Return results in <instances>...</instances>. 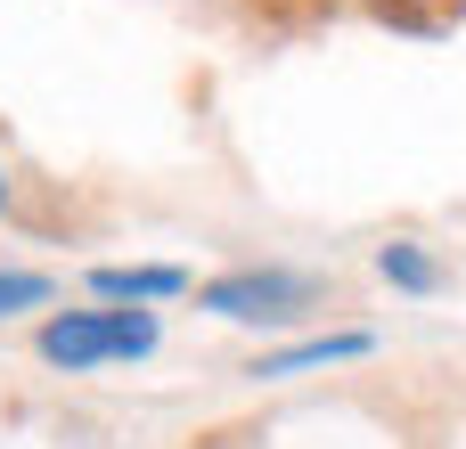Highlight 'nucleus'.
<instances>
[{"instance_id":"nucleus-4","label":"nucleus","mask_w":466,"mask_h":449,"mask_svg":"<svg viewBox=\"0 0 466 449\" xmlns=\"http://www.w3.org/2000/svg\"><path fill=\"white\" fill-rule=\"evenodd\" d=\"M197 294V278L180 262H98L90 270V303H123V311H156V303H180Z\"/></svg>"},{"instance_id":"nucleus-2","label":"nucleus","mask_w":466,"mask_h":449,"mask_svg":"<svg viewBox=\"0 0 466 449\" xmlns=\"http://www.w3.org/2000/svg\"><path fill=\"white\" fill-rule=\"evenodd\" d=\"M319 278L311 270H287V262H246V270H221L197 286V311L229 319V327H262V335H287L319 311Z\"/></svg>"},{"instance_id":"nucleus-3","label":"nucleus","mask_w":466,"mask_h":449,"mask_svg":"<svg viewBox=\"0 0 466 449\" xmlns=\"http://www.w3.org/2000/svg\"><path fill=\"white\" fill-rule=\"evenodd\" d=\"M369 352H377V335H369V327H319V335H295V344H270V352H254V368H246V376H262V384H287V376L352 368V360H369Z\"/></svg>"},{"instance_id":"nucleus-5","label":"nucleus","mask_w":466,"mask_h":449,"mask_svg":"<svg viewBox=\"0 0 466 449\" xmlns=\"http://www.w3.org/2000/svg\"><path fill=\"white\" fill-rule=\"evenodd\" d=\"M377 278H385L393 294H434V286H442V262H434L418 237H393V245H377Z\"/></svg>"},{"instance_id":"nucleus-1","label":"nucleus","mask_w":466,"mask_h":449,"mask_svg":"<svg viewBox=\"0 0 466 449\" xmlns=\"http://www.w3.org/2000/svg\"><path fill=\"white\" fill-rule=\"evenodd\" d=\"M164 344V319L156 311H123V303H90V311H49L33 352L66 376H90V368H123V360H147Z\"/></svg>"},{"instance_id":"nucleus-6","label":"nucleus","mask_w":466,"mask_h":449,"mask_svg":"<svg viewBox=\"0 0 466 449\" xmlns=\"http://www.w3.org/2000/svg\"><path fill=\"white\" fill-rule=\"evenodd\" d=\"M49 303V278L41 270H0V319L8 311H41Z\"/></svg>"},{"instance_id":"nucleus-7","label":"nucleus","mask_w":466,"mask_h":449,"mask_svg":"<svg viewBox=\"0 0 466 449\" xmlns=\"http://www.w3.org/2000/svg\"><path fill=\"white\" fill-rule=\"evenodd\" d=\"M0 213H8V164H0Z\"/></svg>"}]
</instances>
